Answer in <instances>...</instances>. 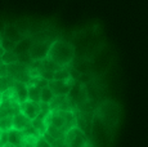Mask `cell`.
I'll return each mask as SVG.
<instances>
[{
	"label": "cell",
	"mask_w": 148,
	"mask_h": 147,
	"mask_svg": "<svg viewBox=\"0 0 148 147\" xmlns=\"http://www.w3.org/2000/svg\"><path fill=\"white\" fill-rule=\"evenodd\" d=\"M75 45L72 43L64 40V39H56L50 44L47 59H49L54 65L63 69V67H68L72 63L75 59Z\"/></svg>",
	"instance_id": "cell-1"
},
{
	"label": "cell",
	"mask_w": 148,
	"mask_h": 147,
	"mask_svg": "<svg viewBox=\"0 0 148 147\" xmlns=\"http://www.w3.org/2000/svg\"><path fill=\"white\" fill-rule=\"evenodd\" d=\"M4 38H7L8 40L13 41L14 44H18L19 41L23 40L26 36L23 35V32H22L17 26L9 23V25H5V27H4Z\"/></svg>",
	"instance_id": "cell-8"
},
{
	"label": "cell",
	"mask_w": 148,
	"mask_h": 147,
	"mask_svg": "<svg viewBox=\"0 0 148 147\" xmlns=\"http://www.w3.org/2000/svg\"><path fill=\"white\" fill-rule=\"evenodd\" d=\"M31 125V120L27 119L21 111L13 116V129L18 132H25Z\"/></svg>",
	"instance_id": "cell-10"
},
{
	"label": "cell",
	"mask_w": 148,
	"mask_h": 147,
	"mask_svg": "<svg viewBox=\"0 0 148 147\" xmlns=\"http://www.w3.org/2000/svg\"><path fill=\"white\" fill-rule=\"evenodd\" d=\"M8 143V132L0 131V147H4Z\"/></svg>",
	"instance_id": "cell-21"
},
{
	"label": "cell",
	"mask_w": 148,
	"mask_h": 147,
	"mask_svg": "<svg viewBox=\"0 0 148 147\" xmlns=\"http://www.w3.org/2000/svg\"><path fill=\"white\" fill-rule=\"evenodd\" d=\"M4 53H5V50L0 47V61H1V57H3V54H4Z\"/></svg>",
	"instance_id": "cell-22"
},
{
	"label": "cell",
	"mask_w": 148,
	"mask_h": 147,
	"mask_svg": "<svg viewBox=\"0 0 148 147\" xmlns=\"http://www.w3.org/2000/svg\"><path fill=\"white\" fill-rule=\"evenodd\" d=\"M50 44L48 40H39V41H35L31 47L30 52H28V56L32 61L38 62V61H44L48 56V52H49V48H50Z\"/></svg>",
	"instance_id": "cell-4"
},
{
	"label": "cell",
	"mask_w": 148,
	"mask_h": 147,
	"mask_svg": "<svg viewBox=\"0 0 148 147\" xmlns=\"http://www.w3.org/2000/svg\"><path fill=\"white\" fill-rule=\"evenodd\" d=\"M32 39L31 38H25L23 40H21L18 44H16V48H14V52L18 56H23V54H28L31 47H32Z\"/></svg>",
	"instance_id": "cell-11"
},
{
	"label": "cell",
	"mask_w": 148,
	"mask_h": 147,
	"mask_svg": "<svg viewBox=\"0 0 148 147\" xmlns=\"http://www.w3.org/2000/svg\"><path fill=\"white\" fill-rule=\"evenodd\" d=\"M73 78L66 80H52L49 81V87L54 95H68L73 88Z\"/></svg>",
	"instance_id": "cell-5"
},
{
	"label": "cell",
	"mask_w": 148,
	"mask_h": 147,
	"mask_svg": "<svg viewBox=\"0 0 148 147\" xmlns=\"http://www.w3.org/2000/svg\"><path fill=\"white\" fill-rule=\"evenodd\" d=\"M13 129V116L0 117V131L10 132Z\"/></svg>",
	"instance_id": "cell-17"
},
{
	"label": "cell",
	"mask_w": 148,
	"mask_h": 147,
	"mask_svg": "<svg viewBox=\"0 0 148 147\" xmlns=\"http://www.w3.org/2000/svg\"><path fill=\"white\" fill-rule=\"evenodd\" d=\"M1 102H3V94L0 93V104H1Z\"/></svg>",
	"instance_id": "cell-25"
},
{
	"label": "cell",
	"mask_w": 148,
	"mask_h": 147,
	"mask_svg": "<svg viewBox=\"0 0 148 147\" xmlns=\"http://www.w3.org/2000/svg\"><path fill=\"white\" fill-rule=\"evenodd\" d=\"M19 111L25 115L27 119H30L31 121L35 120L36 117L40 116L41 114V103L34 102V101H26V102L19 104Z\"/></svg>",
	"instance_id": "cell-6"
},
{
	"label": "cell",
	"mask_w": 148,
	"mask_h": 147,
	"mask_svg": "<svg viewBox=\"0 0 148 147\" xmlns=\"http://www.w3.org/2000/svg\"><path fill=\"white\" fill-rule=\"evenodd\" d=\"M119 115H120L119 104L112 102V101L102 102L97 110V116L101 119V121L104 124V126L108 131H112L116 126L119 121Z\"/></svg>",
	"instance_id": "cell-2"
},
{
	"label": "cell",
	"mask_w": 148,
	"mask_h": 147,
	"mask_svg": "<svg viewBox=\"0 0 148 147\" xmlns=\"http://www.w3.org/2000/svg\"><path fill=\"white\" fill-rule=\"evenodd\" d=\"M85 147H95L94 145H93V143H90V142H88V145L85 146Z\"/></svg>",
	"instance_id": "cell-24"
},
{
	"label": "cell",
	"mask_w": 148,
	"mask_h": 147,
	"mask_svg": "<svg viewBox=\"0 0 148 147\" xmlns=\"http://www.w3.org/2000/svg\"><path fill=\"white\" fill-rule=\"evenodd\" d=\"M41 89L42 88L35 85V84H28V100L40 103L41 102Z\"/></svg>",
	"instance_id": "cell-14"
},
{
	"label": "cell",
	"mask_w": 148,
	"mask_h": 147,
	"mask_svg": "<svg viewBox=\"0 0 148 147\" xmlns=\"http://www.w3.org/2000/svg\"><path fill=\"white\" fill-rule=\"evenodd\" d=\"M22 139H23V132H18L16 129H12L8 132V142L17 147H22Z\"/></svg>",
	"instance_id": "cell-13"
},
{
	"label": "cell",
	"mask_w": 148,
	"mask_h": 147,
	"mask_svg": "<svg viewBox=\"0 0 148 147\" xmlns=\"http://www.w3.org/2000/svg\"><path fill=\"white\" fill-rule=\"evenodd\" d=\"M14 84H16V79L12 76H1L0 75V93L5 94L7 92H9L10 89L14 88Z\"/></svg>",
	"instance_id": "cell-12"
},
{
	"label": "cell",
	"mask_w": 148,
	"mask_h": 147,
	"mask_svg": "<svg viewBox=\"0 0 148 147\" xmlns=\"http://www.w3.org/2000/svg\"><path fill=\"white\" fill-rule=\"evenodd\" d=\"M64 142L67 147H85L89 139L88 135L79 126H72L64 134Z\"/></svg>",
	"instance_id": "cell-3"
},
{
	"label": "cell",
	"mask_w": 148,
	"mask_h": 147,
	"mask_svg": "<svg viewBox=\"0 0 148 147\" xmlns=\"http://www.w3.org/2000/svg\"><path fill=\"white\" fill-rule=\"evenodd\" d=\"M0 62H1L3 65H5V66H10V65L18 63L19 57H18V54H17L14 50H8V52H5L4 54H3L1 61Z\"/></svg>",
	"instance_id": "cell-15"
},
{
	"label": "cell",
	"mask_w": 148,
	"mask_h": 147,
	"mask_svg": "<svg viewBox=\"0 0 148 147\" xmlns=\"http://www.w3.org/2000/svg\"><path fill=\"white\" fill-rule=\"evenodd\" d=\"M13 89H14V92H16L17 102L19 104L28 101V84L27 83L16 80V84H14Z\"/></svg>",
	"instance_id": "cell-9"
},
{
	"label": "cell",
	"mask_w": 148,
	"mask_h": 147,
	"mask_svg": "<svg viewBox=\"0 0 148 147\" xmlns=\"http://www.w3.org/2000/svg\"><path fill=\"white\" fill-rule=\"evenodd\" d=\"M92 117L93 115L89 111H81L76 116V126H79L86 135L92 132Z\"/></svg>",
	"instance_id": "cell-7"
},
{
	"label": "cell",
	"mask_w": 148,
	"mask_h": 147,
	"mask_svg": "<svg viewBox=\"0 0 148 147\" xmlns=\"http://www.w3.org/2000/svg\"><path fill=\"white\" fill-rule=\"evenodd\" d=\"M38 137L35 135H26L23 134V139H22V147H35Z\"/></svg>",
	"instance_id": "cell-18"
},
{
	"label": "cell",
	"mask_w": 148,
	"mask_h": 147,
	"mask_svg": "<svg viewBox=\"0 0 148 147\" xmlns=\"http://www.w3.org/2000/svg\"><path fill=\"white\" fill-rule=\"evenodd\" d=\"M4 147H17V146H14V145H12V143H9V142H8V143H7V145H5Z\"/></svg>",
	"instance_id": "cell-23"
},
{
	"label": "cell",
	"mask_w": 148,
	"mask_h": 147,
	"mask_svg": "<svg viewBox=\"0 0 148 147\" xmlns=\"http://www.w3.org/2000/svg\"><path fill=\"white\" fill-rule=\"evenodd\" d=\"M0 47H1L3 49L5 50V52H8V50H14V48H16V44H14L13 41L8 40L7 38H4V36H3V39H1V44H0Z\"/></svg>",
	"instance_id": "cell-19"
},
{
	"label": "cell",
	"mask_w": 148,
	"mask_h": 147,
	"mask_svg": "<svg viewBox=\"0 0 148 147\" xmlns=\"http://www.w3.org/2000/svg\"><path fill=\"white\" fill-rule=\"evenodd\" d=\"M35 147H53V145L49 142V141H47V138H45L44 135H39Z\"/></svg>",
	"instance_id": "cell-20"
},
{
	"label": "cell",
	"mask_w": 148,
	"mask_h": 147,
	"mask_svg": "<svg viewBox=\"0 0 148 147\" xmlns=\"http://www.w3.org/2000/svg\"><path fill=\"white\" fill-rule=\"evenodd\" d=\"M54 93L52 92V89H50L49 85L44 87V88L41 89V102L40 103H45V104H50L53 102L54 100Z\"/></svg>",
	"instance_id": "cell-16"
}]
</instances>
